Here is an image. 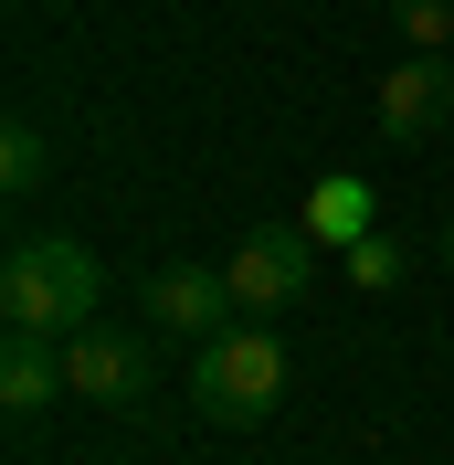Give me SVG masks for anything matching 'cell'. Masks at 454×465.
I'll use <instances>...</instances> for the list:
<instances>
[{
    "instance_id": "1",
    "label": "cell",
    "mask_w": 454,
    "mask_h": 465,
    "mask_svg": "<svg viewBox=\"0 0 454 465\" xmlns=\"http://www.w3.org/2000/svg\"><path fill=\"white\" fill-rule=\"evenodd\" d=\"M95 296H106V275H95L85 243H64V232H43V243H11V264H0V318L11 328H95Z\"/></svg>"
},
{
    "instance_id": "2",
    "label": "cell",
    "mask_w": 454,
    "mask_h": 465,
    "mask_svg": "<svg viewBox=\"0 0 454 465\" xmlns=\"http://www.w3.org/2000/svg\"><path fill=\"white\" fill-rule=\"evenodd\" d=\"M191 402L212 423H264L285 402V339L275 328H212L191 360Z\"/></svg>"
},
{
    "instance_id": "3",
    "label": "cell",
    "mask_w": 454,
    "mask_h": 465,
    "mask_svg": "<svg viewBox=\"0 0 454 465\" xmlns=\"http://www.w3.org/2000/svg\"><path fill=\"white\" fill-rule=\"evenodd\" d=\"M317 254H328V243H317L307 223H264V232H243V243H232V307H243V318H275V307H296V296L317 286Z\"/></svg>"
},
{
    "instance_id": "4",
    "label": "cell",
    "mask_w": 454,
    "mask_h": 465,
    "mask_svg": "<svg viewBox=\"0 0 454 465\" xmlns=\"http://www.w3.org/2000/svg\"><path fill=\"white\" fill-rule=\"evenodd\" d=\"M243 307H232V275L222 264H159L148 275V328H170V339H212V328H232Z\"/></svg>"
},
{
    "instance_id": "5",
    "label": "cell",
    "mask_w": 454,
    "mask_h": 465,
    "mask_svg": "<svg viewBox=\"0 0 454 465\" xmlns=\"http://www.w3.org/2000/svg\"><path fill=\"white\" fill-rule=\"evenodd\" d=\"M454 116V54H401L391 74H380V138H433Z\"/></svg>"
},
{
    "instance_id": "6",
    "label": "cell",
    "mask_w": 454,
    "mask_h": 465,
    "mask_svg": "<svg viewBox=\"0 0 454 465\" xmlns=\"http://www.w3.org/2000/svg\"><path fill=\"white\" fill-rule=\"evenodd\" d=\"M64 371H74V391L85 402H148V339H127V328H74L64 339Z\"/></svg>"
},
{
    "instance_id": "7",
    "label": "cell",
    "mask_w": 454,
    "mask_h": 465,
    "mask_svg": "<svg viewBox=\"0 0 454 465\" xmlns=\"http://www.w3.org/2000/svg\"><path fill=\"white\" fill-rule=\"evenodd\" d=\"M54 391H74V371H64V328H11V339H0V402H11V412H43Z\"/></svg>"
},
{
    "instance_id": "8",
    "label": "cell",
    "mask_w": 454,
    "mask_h": 465,
    "mask_svg": "<svg viewBox=\"0 0 454 465\" xmlns=\"http://www.w3.org/2000/svg\"><path fill=\"white\" fill-rule=\"evenodd\" d=\"M307 232L328 243V254L370 243V180H317V202H307Z\"/></svg>"
},
{
    "instance_id": "9",
    "label": "cell",
    "mask_w": 454,
    "mask_h": 465,
    "mask_svg": "<svg viewBox=\"0 0 454 465\" xmlns=\"http://www.w3.org/2000/svg\"><path fill=\"white\" fill-rule=\"evenodd\" d=\"M43 170H54V148H43V127H32V116H11V127H0V191L22 202V191H43Z\"/></svg>"
},
{
    "instance_id": "10",
    "label": "cell",
    "mask_w": 454,
    "mask_h": 465,
    "mask_svg": "<svg viewBox=\"0 0 454 465\" xmlns=\"http://www.w3.org/2000/svg\"><path fill=\"white\" fill-rule=\"evenodd\" d=\"M401 43L412 54H444L454 43V0H401Z\"/></svg>"
},
{
    "instance_id": "11",
    "label": "cell",
    "mask_w": 454,
    "mask_h": 465,
    "mask_svg": "<svg viewBox=\"0 0 454 465\" xmlns=\"http://www.w3.org/2000/svg\"><path fill=\"white\" fill-rule=\"evenodd\" d=\"M349 286H391V243H380V232L349 243Z\"/></svg>"
},
{
    "instance_id": "12",
    "label": "cell",
    "mask_w": 454,
    "mask_h": 465,
    "mask_svg": "<svg viewBox=\"0 0 454 465\" xmlns=\"http://www.w3.org/2000/svg\"><path fill=\"white\" fill-rule=\"evenodd\" d=\"M444 275H454V223H444Z\"/></svg>"
}]
</instances>
